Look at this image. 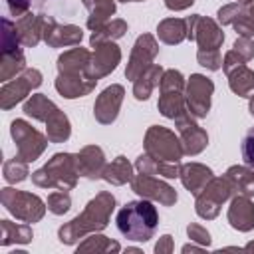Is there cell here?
<instances>
[{"mask_svg":"<svg viewBox=\"0 0 254 254\" xmlns=\"http://www.w3.org/2000/svg\"><path fill=\"white\" fill-rule=\"evenodd\" d=\"M97 79L91 73V54L83 48H71L58 58L56 89L67 97L87 95L95 87Z\"/></svg>","mask_w":254,"mask_h":254,"instance_id":"1","label":"cell"},{"mask_svg":"<svg viewBox=\"0 0 254 254\" xmlns=\"http://www.w3.org/2000/svg\"><path fill=\"white\" fill-rule=\"evenodd\" d=\"M115 208V196L111 192H99L95 198H91L81 214H77L73 220L64 224L58 230L60 242L64 244H73L79 238H83L89 232L103 230L109 222V216Z\"/></svg>","mask_w":254,"mask_h":254,"instance_id":"2","label":"cell"},{"mask_svg":"<svg viewBox=\"0 0 254 254\" xmlns=\"http://www.w3.org/2000/svg\"><path fill=\"white\" fill-rule=\"evenodd\" d=\"M117 230L135 242H147L153 238L157 224H159V214L155 204L149 198L141 200H129L123 204L117 212Z\"/></svg>","mask_w":254,"mask_h":254,"instance_id":"3","label":"cell"},{"mask_svg":"<svg viewBox=\"0 0 254 254\" xmlns=\"http://www.w3.org/2000/svg\"><path fill=\"white\" fill-rule=\"evenodd\" d=\"M77 159L71 153H56L42 169L32 173L34 185L42 189L69 190L77 183Z\"/></svg>","mask_w":254,"mask_h":254,"instance_id":"4","label":"cell"},{"mask_svg":"<svg viewBox=\"0 0 254 254\" xmlns=\"http://www.w3.org/2000/svg\"><path fill=\"white\" fill-rule=\"evenodd\" d=\"M0 200L4 204V208L16 216L22 222H38L42 220L44 212H46V204L38 194L32 192H24V190H16V189H2L0 192Z\"/></svg>","mask_w":254,"mask_h":254,"instance_id":"5","label":"cell"},{"mask_svg":"<svg viewBox=\"0 0 254 254\" xmlns=\"http://www.w3.org/2000/svg\"><path fill=\"white\" fill-rule=\"evenodd\" d=\"M161 95H159V111L169 117V119H177L187 111L185 107V79L181 75V71L177 69H167L161 77Z\"/></svg>","mask_w":254,"mask_h":254,"instance_id":"6","label":"cell"},{"mask_svg":"<svg viewBox=\"0 0 254 254\" xmlns=\"http://www.w3.org/2000/svg\"><path fill=\"white\" fill-rule=\"evenodd\" d=\"M145 153L155 161L179 163L185 155V149L173 131L161 125H153L145 135Z\"/></svg>","mask_w":254,"mask_h":254,"instance_id":"7","label":"cell"},{"mask_svg":"<svg viewBox=\"0 0 254 254\" xmlns=\"http://www.w3.org/2000/svg\"><path fill=\"white\" fill-rule=\"evenodd\" d=\"M232 192H234V189H232V183L226 175L224 177H212L204 185V189L196 194V214L200 218H206V220L216 218L222 202Z\"/></svg>","mask_w":254,"mask_h":254,"instance_id":"8","label":"cell"},{"mask_svg":"<svg viewBox=\"0 0 254 254\" xmlns=\"http://www.w3.org/2000/svg\"><path fill=\"white\" fill-rule=\"evenodd\" d=\"M10 133H12V139L16 141L18 157L24 159L26 163L36 161L44 153V149L50 141L48 135H42L38 129H34L24 119H14L10 125Z\"/></svg>","mask_w":254,"mask_h":254,"instance_id":"9","label":"cell"},{"mask_svg":"<svg viewBox=\"0 0 254 254\" xmlns=\"http://www.w3.org/2000/svg\"><path fill=\"white\" fill-rule=\"evenodd\" d=\"M189 24V40H194L198 44V50L204 52H218V48L224 42V34L218 28V24L210 18H202L198 14L187 18Z\"/></svg>","mask_w":254,"mask_h":254,"instance_id":"10","label":"cell"},{"mask_svg":"<svg viewBox=\"0 0 254 254\" xmlns=\"http://www.w3.org/2000/svg\"><path fill=\"white\" fill-rule=\"evenodd\" d=\"M42 83V73L32 67V69H24L18 77L6 81L0 89V107L2 109H10L16 103H20L32 89H36Z\"/></svg>","mask_w":254,"mask_h":254,"instance_id":"11","label":"cell"},{"mask_svg":"<svg viewBox=\"0 0 254 254\" xmlns=\"http://www.w3.org/2000/svg\"><path fill=\"white\" fill-rule=\"evenodd\" d=\"M214 91V85L208 77L194 73L190 75V81L187 83V91H185V101H187V109L192 117L200 119L206 117L208 109H210V95Z\"/></svg>","mask_w":254,"mask_h":254,"instance_id":"12","label":"cell"},{"mask_svg":"<svg viewBox=\"0 0 254 254\" xmlns=\"http://www.w3.org/2000/svg\"><path fill=\"white\" fill-rule=\"evenodd\" d=\"M131 189L141 196V198H149V200H157L165 206L175 204L177 200V192L173 187H169L167 183L159 181V177L155 175H147V173H139L137 177L131 179Z\"/></svg>","mask_w":254,"mask_h":254,"instance_id":"13","label":"cell"},{"mask_svg":"<svg viewBox=\"0 0 254 254\" xmlns=\"http://www.w3.org/2000/svg\"><path fill=\"white\" fill-rule=\"evenodd\" d=\"M157 52H159V46H157V42H155V38L151 34L139 36L137 42H135V46H133V52H131L127 69H125L127 79H133L135 81L147 67H151Z\"/></svg>","mask_w":254,"mask_h":254,"instance_id":"14","label":"cell"},{"mask_svg":"<svg viewBox=\"0 0 254 254\" xmlns=\"http://www.w3.org/2000/svg\"><path fill=\"white\" fill-rule=\"evenodd\" d=\"M123 95H125V89L121 85H109V87H105L99 93V97L95 99V105H93L95 119L99 123H103V125L113 123L117 119V113H119Z\"/></svg>","mask_w":254,"mask_h":254,"instance_id":"15","label":"cell"},{"mask_svg":"<svg viewBox=\"0 0 254 254\" xmlns=\"http://www.w3.org/2000/svg\"><path fill=\"white\" fill-rule=\"evenodd\" d=\"M177 121V129L181 133V143H183V149L187 155H196L200 153L206 143H208V135L202 127H198L194 121H192V115L190 113H185L181 117L175 119Z\"/></svg>","mask_w":254,"mask_h":254,"instance_id":"16","label":"cell"},{"mask_svg":"<svg viewBox=\"0 0 254 254\" xmlns=\"http://www.w3.org/2000/svg\"><path fill=\"white\" fill-rule=\"evenodd\" d=\"M83 38V32L81 28L77 26H71V24H65V26H60L56 24L54 18H46V26H44V42L52 48H67V46H75L79 44Z\"/></svg>","mask_w":254,"mask_h":254,"instance_id":"17","label":"cell"},{"mask_svg":"<svg viewBox=\"0 0 254 254\" xmlns=\"http://www.w3.org/2000/svg\"><path fill=\"white\" fill-rule=\"evenodd\" d=\"M121 60V52L115 46V42H105L101 46L95 48V52L91 54V73L95 79L111 73L117 64Z\"/></svg>","mask_w":254,"mask_h":254,"instance_id":"18","label":"cell"},{"mask_svg":"<svg viewBox=\"0 0 254 254\" xmlns=\"http://www.w3.org/2000/svg\"><path fill=\"white\" fill-rule=\"evenodd\" d=\"M228 222L240 232H248L254 228V204L250 202V196L236 194L232 198L228 208Z\"/></svg>","mask_w":254,"mask_h":254,"instance_id":"19","label":"cell"},{"mask_svg":"<svg viewBox=\"0 0 254 254\" xmlns=\"http://www.w3.org/2000/svg\"><path fill=\"white\" fill-rule=\"evenodd\" d=\"M46 18L48 16H42V14H24L22 18H18L16 30H18L22 46L34 48V46H38L40 40H44Z\"/></svg>","mask_w":254,"mask_h":254,"instance_id":"20","label":"cell"},{"mask_svg":"<svg viewBox=\"0 0 254 254\" xmlns=\"http://www.w3.org/2000/svg\"><path fill=\"white\" fill-rule=\"evenodd\" d=\"M77 173L87 177V179H101L103 175V169H105V157H103V151L101 147L97 145H89V147H83L77 155Z\"/></svg>","mask_w":254,"mask_h":254,"instance_id":"21","label":"cell"},{"mask_svg":"<svg viewBox=\"0 0 254 254\" xmlns=\"http://www.w3.org/2000/svg\"><path fill=\"white\" fill-rule=\"evenodd\" d=\"M179 177H181V183L185 185V189L196 196L204 189V185L212 179V171L200 163H189V165L181 167Z\"/></svg>","mask_w":254,"mask_h":254,"instance_id":"22","label":"cell"},{"mask_svg":"<svg viewBox=\"0 0 254 254\" xmlns=\"http://www.w3.org/2000/svg\"><path fill=\"white\" fill-rule=\"evenodd\" d=\"M135 167L139 169V173H147V175H159L165 179H175L181 175V167L179 163H165V161H155L151 159L147 153L141 155L135 161Z\"/></svg>","mask_w":254,"mask_h":254,"instance_id":"23","label":"cell"},{"mask_svg":"<svg viewBox=\"0 0 254 254\" xmlns=\"http://www.w3.org/2000/svg\"><path fill=\"white\" fill-rule=\"evenodd\" d=\"M163 73H165V69H163L161 65H151V67H147V69L133 81V95H135L139 101H145V99L151 95L153 87H157V85L161 83Z\"/></svg>","mask_w":254,"mask_h":254,"instance_id":"24","label":"cell"},{"mask_svg":"<svg viewBox=\"0 0 254 254\" xmlns=\"http://www.w3.org/2000/svg\"><path fill=\"white\" fill-rule=\"evenodd\" d=\"M83 6L89 12V18H87L89 30H97L103 24H107L109 16H113V12H115L113 0H83Z\"/></svg>","mask_w":254,"mask_h":254,"instance_id":"25","label":"cell"},{"mask_svg":"<svg viewBox=\"0 0 254 254\" xmlns=\"http://www.w3.org/2000/svg\"><path fill=\"white\" fill-rule=\"evenodd\" d=\"M24 67H26V58H24V52L20 48L2 52V56H0V79L4 83L14 79L20 71H24Z\"/></svg>","mask_w":254,"mask_h":254,"instance_id":"26","label":"cell"},{"mask_svg":"<svg viewBox=\"0 0 254 254\" xmlns=\"http://www.w3.org/2000/svg\"><path fill=\"white\" fill-rule=\"evenodd\" d=\"M228 83H230V89L240 97H252L254 95V71L248 69L244 64L234 67L228 73Z\"/></svg>","mask_w":254,"mask_h":254,"instance_id":"27","label":"cell"},{"mask_svg":"<svg viewBox=\"0 0 254 254\" xmlns=\"http://www.w3.org/2000/svg\"><path fill=\"white\" fill-rule=\"evenodd\" d=\"M161 42L165 44H181L189 36V24L183 18H167L157 28Z\"/></svg>","mask_w":254,"mask_h":254,"instance_id":"28","label":"cell"},{"mask_svg":"<svg viewBox=\"0 0 254 254\" xmlns=\"http://www.w3.org/2000/svg\"><path fill=\"white\" fill-rule=\"evenodd\" d=\"M226 177L232 183V189L236 194H244V196H254V171L246 167H230L226 171Z\"/></svg>","mask_w":254,"mask_h":254,"instance_id":"29","label":"cell"},{"mask_svg":"<svg viewBox=\"0 0 254 254\" xmlns=\"http://www.w3.org/2000/svg\"><path fill=\"white\" fill-rule=\"evenodd\" d=\"M0 228H2V240L0 244L2 246H8V244H14V242H20V244H26L32 240L34 232H32V226L28 222L24 224H16V222H10V220H0Z\"/></svg>","mask_w":254,"mask_h":254,"instance_id":"30","label":"cell"},{"mask_svg":"<svg viewBox=\"0 0 254 254\" xmlns=\"http://www.w3.org/2000/svg\"><path fill=\"white\" fill-rule=\"evenodd\" d=\"M56 103H52L44 93H34L26 103H24V113L38 119V121H48V117L56 111Z\"/></svg>","mask_w":254,"mask_h":254,"instance_id":"31","label":"cell"},{"mask_svg":"<svg viewBox=\"0 0 254 254\" xmlns=\"http://www.w3.org/2000/svg\"><path fill=\"white\" fill-rule=\"evenodd\" d=\"M101 179H105L111 185H125L133 179V167L127 163L125 157H117L115 161H111V165H105Z\"/></svg>","mask_w":254,"mask_h":254,"instance_id":"32","label":"cell"},{"mask_svg":"<svg viewBox=\"0 0 254 254\" xmlns=\"http://www.w3.org/2000/svg\"><path fill=\"white\" fill-rule=\"evenodd\" d=\"M46 127H48V139H50L52 143H64V141L69 137V133H71V129H69V119H67L65 113L60 111V109H56V111L48 117Z\"/></svg>","mask_w":254,"mask_h":254,"instance_id":"33","label":"cell"},{"mask_svg":"<svg viewBox=\"0 0 254 254\" xmlns=\"http://www.w3.org/2000/svg\"><path fill=\"white\" fill-rule=\"evenodd\" d=\"M125 32H127V24H125L123 20H111V22L103 24L101 28L93 30L89 42H91L93 48H97V46H101V44H105V42H113V40L121 38Z\"/></svg>","mask_w":254,"mask_h":254,"instance_id":"34","label":"cell"},{"mask_svg":"<svg viewBox=\"0 0 254 254\" xmlns=\"http://www.w3.org/2000/svg\"><path fill=\"white\" fill-rule=\"evenodd\" d=\"M87 250H95V252H119L121 246L107 238V236H101V234H91L85 242H81L77 246V252H87Z\"/></svg>","mask_w":254,"mask_h":254,"instance_id":"35","label":"cell"},{"mask_svg":"<svg viewBox=\"0 0 254 254\" xmlns=\"http://www.w3.org/2000/svg\"><path fill=\"white\" fill-rule=\"evenodd\" d=\"M2 173H4V181L6 183H20V181H24L28 177V163L16 155L14 159H8L4 163Z\"/></svg>","mask_w":254,"mask_h":254,"instance_id":"36","label":"cell"},{"mask_svg":"<svg viewBox=\"0 0 254 254\" xmlns=\"http://www.w3.org/2000/svg\"><path fill=\"white\" fill-rule=\"evenodd\" d=\"M69 206H71V198L67 190H56L48 196V210L54 214H64L69 210Z\"/></svg>","mask_w":254,"mask_h":254,"instance_id":"37","label":"cell"},{"mask_svg":"<svg viewBox=\"0 0 254 254\" xmlns=\"http://www.w3.org/2000/svg\"><path fill=\"white\" fill-rule=\"evenodd\" d=\"M232 26H234L236 32H238L240 36H244V38H252V36H254V18L248 14L246 6H244V10L232 20Z\"/></svg>","mask_w":254,"mask_h":254,"instance_id":"38","label":"cell"},{"mask_svg":"<svg viewBox=\"0 0 254 254\" xmlns=\"http://www.w3.org/2000/svg\"><path fill=\"white\" fill-rule=\"evenodd\" d=\"M196 60H198L200 65H204L208 69H218L222 65L220 52H204V50H198L196 52Z\"/></svg>","mask_w":254,"mask_h":254,"instance_id":"39","label":"cell"},{"mask_svg":"<svg viewBox=\"0 0 254 254\" xmlns=\"http://www.w3.org/2000/svg\"><path fill=\"white\" fill-rule=\"evenodd\" d=\"M242 159L250 169H254V127L242 139Z\"/></svg>","mask_w":254,"mask_h":254,"instance_id":"40","label":"cell"},{"mask_svg":"<svg viewBox=\"0 0 254 254\" xmlns=\"http://www.w3.org/2000/svg\"><path fill=\"white\" fill-rule=\"evenodd\" d=\"M244 62H248V60H252L254 58V44H252V40L250 38H244V36H240L236 42H234V48H232Z\"/></svg>","mask_w":254,"mask_h":254,"instance_id":"41","label":"cell"},{"mask_svg":"<svg viewBox=\"0 0 254 254\" xmlns=\"http://www.w3.org/2000/svg\"><path fill=\"white\" fill-rule=\"evenodd\" d=\"M187 232H189V236H190L194 242H198V244H202V246H208V244H210V234H208L200 224H189Z\"/></svg>","mask_w":254,"mask_h":254,"instance_id":"42","label":"cell"},{"mask_svg":"<svg viewBox=\"0 0 254 254\" xmlns=\"http://www.w3.org/2000/svg\"><path fill=\"white\" fill-rule=\"evenodd\" d=\"M6 4H8L10 14L18 16V18H22L30 8V0H6Z\"/></svg>","mask_w":254,"mask_h":254,"instance_id":"43","label":"cell"},{"mask_svg":"<svg viewBox=\"0 0 254 254\" xmlns=\"http://www.w3.org/2000/svg\"><path fill=\"white\" fill-rule=\"evenodd\" d=\"M171 250H173V240H171V236H169V234L161 236V240H159L157 246H155V252H171Z\"/></svg>","mask_w":254,"mask_h":254,"instance_id":"44","label":"cell"},{"mask_svg":"<svg viewBox=\"0 0 254 254\" xmlns=\"http://www.w3.org/2000/svg\"><path fill=\"white\" fill-rule=\"evenodd\" d=\"M192 2H194V0H165V6H167L169 10H185V8H189Z\"/></svg>","mask_w":254,"mask_h":254,"instance_id":"45","label":"cell"},{"mask_svg":"<svg viewBox=\"0 0 254 254\" xmlns=\"http://www.w3.org/2000/svg\"><path fill=\"white\" fill-rule=\"evenodd\" d=\"M246 10H248V14L254 18V2H250V4H246Z\"/></svg>","mask_w":254,"mask_h":254,"instance_id":"46","label":"cell"},{"mask_svg":"<svg viewBox=\"0 0 254 254\" xmlns=\"http://www.w3.org/2000/svg\"><path fill=\"white\" fill-rule=\"evenodd\" d=\"M250 113H252V115H254V95H252V97H250Z\"/></svg>","mask_w":254,"mask_h":254,"instance_id":"47","label":"cell"},{"mask_svg":"<svg viewBox=\"0 0 254 254\" xmlns=\"http://www.w3.org/2000/svg\"><path fill=\"white\" fill-rule=\"evenodd\" d=\"M244 250H254V242H250V244H246V246H244Z\"/></svg>","mask_w":254,"mask_h":254,"instance_id":"48","label":"cell"},{"mask_svg":"<svg viewBox=\"0 0 254 254\" xmlns=\"http://www.w3.org/2000/svg\"><path fill=\"white\" fill-rule=\"evenodd\" d=\"M121 2H143V0H121Z\"/></svg>","mask_w":254,"mask_h":254,"instance_id":"49","label":"cell"}]
</instances>
